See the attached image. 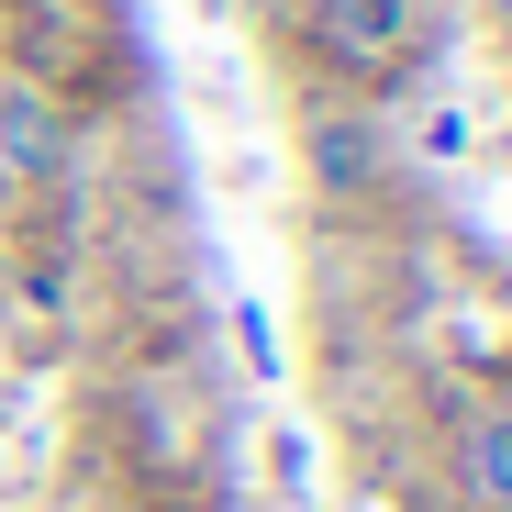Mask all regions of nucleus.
<instances>
[{
  "label": "nucleus",
  "mask_w": 512,
  "mask_h": 512,
  "mask_svg": "<svg viewBox=\"0 0 512 512\" xmlns=\"http://www.w3.org/2000/svg\"><path fill=\"white\" fill-rule=\"evenodd\" d=\"M457 479H468V501H479V512H512V412L468 423V446H457Z\"/></svg>",
  "instance_id": "obj_3"
},
{
  "label": "nucleus",
  "mask_w": 512,
  "mask_h": 512,
  "mask_svg": "<svg viewBox=\"0 0 512 512\" xmlns=\"http://www.w3.org/2000/svg\"><path fill=\"white\" fill-rule=\"evenodd\" d=\"M56 167H67V134H56V112H45L34 90H0V179L45 190Z\"/></svg>",
  "instance_id": "obj_2"
},
{
  "label": "nucleus",
  "mask_w": 512,
  "mask_h": 512,
  "mask_svg": "<svg viewBox=\"0 0 512 512\" xmlns=\"http://www.w3.org/2000/svg\"><path fill=\"white\" fill-rule=\"evenodd\" d=\"M501 34H512V0H501Z\"/></svg>",
  "instance_id": "obj_5"
},
{
  "label": "nucleus",
  "mask_w": 512,
  "mask_h": 512,
  "mask_svg": "<svg viewBox=\"0 0 512 512\" xmlns=\"http://www.w3.org/2000/svg\"><path fill=\"white\" fill-rule=\"evenodd\" d=\"M312 34L346 56V67H379V56H401V34H412V0H312Z\"/></svg>",
  "instance_id": "obj_1"
},
{
  "label": "nucleus",
  "mask_w": 512,
  "mask_h": 512,
  "mask_svg": "<svg viewBox=\"0 0 512 512\" xmlns=\"http://www.w3.org/2000/svg\"><path fill=\"white\" fill-rule=\"evenodd\" d=\"M368 167H379V145H368L357 112H323V123H312V179H323V190H368Z\"/></svg>",
  "instance_id": "obj_4"
}]
</instances>
